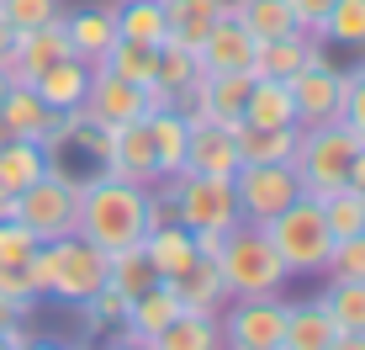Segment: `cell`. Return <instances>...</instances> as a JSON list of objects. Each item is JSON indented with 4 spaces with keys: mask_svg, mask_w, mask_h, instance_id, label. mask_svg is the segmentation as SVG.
<instances>
[{
    "mask_svg": "<svg viewBox=\"0 0 365 350\" xmlns=\"http://www.w3.org/2000/svg\"><path fill=\"white\" fill-rule=\"evenodd\" d=\"M148 207H154V191L128 186V181H111V175L96 170V175L80 181V223H74V234L91 239L96 249H106V255H117V249L143 244Z\"/></svg>",
    "mask_w": 365,
    "mask_h": 350,
    "instance_id": "1",
    "label": "cell"
},
{
    "mask_svg": "<svg viewBox=\"0 0 365 350\" xmlns=\"http://www.w3.org/2000/svg\"><path fill=\"white\" fill-rule=\"evenodd\" d=\"M106 266H111V255L96 249L91 239H80V234L48 239L27 255V276L37 286V297H53V303H69V308L106 286Z\"/></svg>",
    "mask_w": 365,
    "mask_h": 350,
    "instance_id": "2",
    "label": "cell"
},
{
    "mask_svg": "<svg viewBox=\"0 0 365 350\" xmlns=\"http://www.w3.org/2000/svg\"><path fill=\"white\" fill-rule=\"evenodd\" d=\"M217 271H222L228 297H286V286H292V271L275 255L270 234L259 229V223H233V229L222 234Z\"/></svg>",
    "mask_w": 365,
    "mask_h": 350,
    "instance_id": "3",
    "label": "cell"
},
{
    "mask_svg": "<svg viewBox=\"0 0 365 350\" xmlns=\"http://www.w3.org/2000/svg\"><path fill=\"white\" fill-rule=\"evenodd\" d=\"M259 229L270 234V244H275V255L286 260L292 281L297 276H323L329 249H334V234H329V223H323L318 196H297L292 207H281L270 223H259Z\"/></svg>",
    "mask_w": 365,
    "mask_h": 350,
    "instance_id": "4",
    "label": "cell"
},
{
    "mask_svg": "<svg viewBox=\"0 0 365 350\" xmlns=\"http://www.w3.org/2000/svg\"><path fill=\"white\" fill-rule=\"evenodd\" d=\"M360 154V139L344 122L329 128H297V154H292V175L302 186V196H329L349 181V165Z\"/></svg>",
    "mask_w": 365,
    "mask_h": 350,
    "instance_id": "5",
    "label": "cell"
},
{
    "mask_svg": "<svg viewBox=\"0 0 365 350\" xmlns=\"http://www.w3.org/2000/svg\"><path fill=\"white\" fill-rule=\"evenodd\" d=\"M170 191V207H175V223L191 234H228L238 218V202H233V175H196V170H180L170 181H159Z\"/></svg>",
    "mask_w": 365,
    "mask_h": 350,
    "instance_id": "6",
    "label": "cell"
},
{
    "mask_svg": "<svg viewBox=\"0 0 365 350\" xmlns=\"http://www.w3.org/2000/svg\"><path fill=\"white\" fill-rule=\"evenodd\" d=\"M16 218L37 234V244L74 234V223H80V181H74V175L53 159L48 175H37L27 191L16 196Z\"/></svg>",
    "mask_w": 365,
    "mask_h": 350,
    "instance_id": "7",
    "label": "cell"
},
{
    "mask_svg": "<svg viewBox=\"0 0 365 350\" xmlns=\"http://www.w3.org/2000/svg\"><path fill=\"white\" fill-rule=\"evenodd\" d=\"M217 324L228 350H281L286 297H228L217 308Z\"/></svg>",
    "mask_w": 365,
    "mask_h": 350,
    "instance_id": "8",
    "label": "cell"
},
{
    "mask_svg": "<svg viewBox=\"0 0 365 350\" xmlns=\"http://www.w3.org/2000/svg\"><path fill=\"white\" fill-rule=\"evenodd\" d=\"M101 175L111 181H128V186H143L154 191L165 181L159 170V154H154V139H148V122H122V128H106V149H101Z\"/></svg>",
    "mask_w": 365,
    "mask_h": 350,
    "instance_id": "9",
    "label": "cell"
},
{
    "mask_svg": "<svg viewBox=\"0 0 365 350\" xmlns=\"http://www.w3.org/2000/svg\"><path fill=\"white\" fill-rule=\"evenodd\" d=\"M297 196H302V186H297L292 165H238L233 170V202L244 223H270Z\"/></svg>",
    "mask_w": 365,
    "mask_h": 350,
    "instance_id": "10",
    "label": "cell"
},
{
    "mask_svg": "<svg viewBox=\"0 0 365 350\" xmlns=\"http://www.w3.org/2000/svg\"><path fill=\"white\" fill-rule=\"evenodd\" d=\"M286 85H292V101H297V128L344 122V69L334 59H318V64L297 69Z\"/></svg>",
    "mask_w": 365,
    "mask_h": 350,
    "instance_id": "11",
    "label": "cell"
},
{
    "mask_svg": "<svg viewBox=\"0 0 365 350\" xmlns=\"http://www.w3.org/2000/svg\"><path fill=\"white\" fill-rule=\"evenodd\" d=\"M80 111L96 122V128H122V122L148 117V96H143V85L111 74L106 64H91V91H85Z\"/></svg>",
    "mask_w": 365,
    "mask_h": 350,
    "instance_id": "12",
    "label": "cell"
},
{
    "mask_svg": "<svg viewBox=\"0 0 365 350\" xmlns=\"http://www.w3.org/2000/svg\"><path fill=\"white\" fill-rule=\"evenodd\" d=\"M69 32H64V16L48 21V27H32V32H16V48H11V85H32L37 74H43L48 64H58V59H69Z\"/></svg>",
    "mask_w": 365,
    "mask_h": 350,
    "instance_id": "13",
    "label": "cell"
},
{
    "mask_svg": "<svg viewBox=\"0 0 365 350\" xmlns=\"http://www.w3.org/2000/svg\"><path fill=\"white\" fill-rule=\"evenodd\" d=\"M196 59H201V74H255L259 43L238 27L233 16H217V27H212L207 43L196 48Z\"/></svg>",
    "mask_w": 365,
    "mask_h": 350,
    "instance_id": "14",
    "label": "cell"
},
{
    "mask_svg": "<svg viewBox=\"0 0 365 350\" xmlns=\"http://www.w3.org/2000/svg\"><path fill=\"white\" fill-rule=\"evenodd\" d=\"M185 170L196 175H233L238 170V144L233 128L212 117H191V133H185Z\"/></svg>",
    "mask_w": 365,
    "mask_h": 350,
    "instance_id": "15",
    "label": "cell"
},
{
    "mask_svg": "<svg viewBox=\"0 0 365 350\" xmlns=\"http://www.w3.org/2000/svg\"><path fill=\"white\" fill-rule=\"evenodd\" d=\"M318 59H329V43L312 32L292 27L286 37H270V43H259V59H255V74H265V80H292L297 69L318 64Z\"/></svg>",
    "mask_w": 365,
    "mask_h": 350,
    "instance_id": "16",
    "label": "cell"
},
{
    "mask_svg": "<svg viewBox=\"0 0 365 350\" xmlns=\"http://www.w3.org/2000/svg\"><path fill=\"white\" fill-rule=\"evenodd\" d=\"M159 6H165V43L191 48V54L207 43L217 16H228V0H159Z\"/></svg>",
    "mask_w": 365,
    "mask_h": 350,
    "instance_id": "17",
    "label": "cell"
},
{
    "mask_svg": "<svg viewBox=\"0 0 365 350\" xmlns=\"http://www.w3.org/2000/svg\"><path fill=\"white\" fill-rule=\"evenodd\" d=\"M32 91L43 96V106L58 111V117H64V111H80L85 106V91H91V64L69 54V59H58V64H48L43 74H37Z\"/></svg>",
    "mask_w": 365,
    "mask_h": 350,
    "instance_id": "18",
    "label": "cell"
},
{
    "mask_svg": "<svg viewBox=\"0 0 365 350\" xmlns=\"http://www.w3.org/2000/svg\"><path fill=\"white\" fill-rule=\"evenodd\" d=\"M175 314H180V297L170 292V281H154V286H143L138 297H128V314H122L117 334H128V340H154Z\"/></svg>",
    "mask_w": 365,
    "mask_h": 350,
    "instance_id": "19",
    "label": "cell"
},
{
    "mask_svg": "<svg viewBox=\"0 0 365 350\" xmlns=\"http://www.w3.org/2000/svg\"><path fill=\"white\" fill-rule=\"evenodd\" d=\"M64 32H69L74 59L101 64V59H106V48L117 43V16H111V0H106V6H85V11H64Z\"/></svg>",
    "mask_w": 365,
    "mask_h": 350,
    "instance_id": "20",
    "label": "cell"
},
{
    "mask_svg": "<svg viewBox=\"0 0 365 350\" xmlns=\"http://www.w3.org/2000/svg\"><path fill=\"white\" fill-rule=\"evenodd\" d=\"M339 340L329 308H323V297H302L292 303L286 297V334H281V350H329Z\"/></svg>",
    "mask_w": 365,
    "mask_h": 350,
    "instance_id": "21",
    "label": "cell"
},
{
    "mask_svg": "<svg viewBox=\"0 0 365 350\" xmlns=\"http://www.w3.org/2000/svg\"><path fill=\"white\" fill-rule=\"evenodd\" d=\"M148 345H154V350H228V345H222L217 314H201V308H180Z\"/></svg>",
    "mask_w": 365,
    "mask_h": 350,
    "instance_id": "22",
    "label": "cell"
},
{
    "mask_svg": "<svg viewBox=\"0 0 365 350\" xmlns=\"http://www.w3.org/2000/svg\"><path fill=\"white\" fill-rule=\"evenodd\" d=\"M244 122H255V128H297L292 85L255 74V80H249V96H244Z\"/></svg>",
    "mask_w": 365,
    "mask_h": 350,
    "instance_id": "23",
    "label": "cell"
},
{
    "mask_svg": "<svg viewBox=\"0 0 365 350\" xmlns=\"http://www.w3.org/2000/svg\"><path fill=\"white\" fill-rule=\"evenodd\" d=\"M143 255H148V266H154L159 281H175L196 260V239H191V229H180V223H159V229L143 234Z\"/></svg>",
    "mask_w": 365,
    "mask_h": 350,
    "instance_id": "24",
    "label": "cell"
},
{
    "mask_svg": "<svg viewBox=\"0 0 365 350\" xmlns=\"http://www.w3.org/2000/svg\"><path fill=\"white\" fill-rule=\"evenodd\" d=\"M233 144H238V165H292L297 128H255V122H238Z\"/></svg>",
    "mask_w": 365,
    "mask_h": 350,
    "instance_id": "25",
    "label": "cell"
},
{
    "mask_svg": "<svg viewBox=\"0 0 365 350\" xmlns=\"http://www.w3.org/2000/svg\"><path fill=\"white\" fill-rule=\"evenodd\" d=\"M170 292L180 297V308H201V314H217V308L228 303L222 271H217V260H207V255H196L191 266H185L180 276L170 281Z\"/></svg>",
    "mask_w": 365,
    "mask_h": 350,
    "instance_id": "26",
    "label": "cell"
},
{
    "mask_svg": "<svg viewBox=\"0 0 365 350\" xmlns=\"http://www.w3.org/2000/svg\"><path fill=\"white\" fill-rule=\"evenodd\" d=\"M48 149L37 144V139H11V144H0V191L6 196H21L27 186L37 181V175H48Z\"/></svg>",
    "mask_w": 365,
    "mask_h": 350,
    "instance_id": "27",
    "label": "cell"
},
{
    "mask_svg": "<svg viewBox=\"0 0 365 350\" xmlns=\"http://www.w3.org/2000/svg\"><path fill=\"white\" fill-rule=\"evenodd\" d=\"M143 122H148V139H154V154H159L165 181L180 175L185 170V133H191V117H185L180 106H159V111H148Z\"/></svg>",
    "mask_w": 365,
    "mask_h": 350,
    "instance_id": "28",
    "label": "cell"
},
{
    "mask_svg": "<svg viewBox=\"0 0 365 350\" xmlns=\"http://www.w3.org/2000/svg\"><path fill=\"white\" fill-rule=\"evenodd\" d=\"M228 16L244 27L255 43H270V37H286L297 27L292 6L286 0H228Z\"/></svg>",
    "mask_w": 365,
    "mask_h": 350,
    "instance_id": "29",
    "label": "cell"
},
{
    "mask_svg": "<svg viewBox=\"0 0 365 350\" xmlns=\"http://www.w3.org/2000/svg\"><path fill=\"white\" fill-rule=\"evenodd\" d=\"M0 111H6V122H11V133H16V139H37V144H43L48 128L58 122V111H48L43 96H37L32 85H11L6 101H0Z\"/></svg>",
    "mask_w": 365,
    "mask_h": 350,
    "instance_id": "30",
    "label": "cell"
},
{
    "mask_svg": "<svg viewBox=\"0 0 365 350\" xmlns=\"http://www.w3.org/2000/svg\"><path fill=\"white\" fill-rule=\"evenodd\" d=\"M111 16H117V37L122 43H165V6L159 0H111Z\"/></svg>",
    "mask_w": 365,
    "mask_h": 350,
    "instance_id": "31",
    "label": "cell"
},
{
    "mask_svg": "<svg viewBox=\"0 0 365 350\" xmlns=\"http://www.w3.org/2000/svg\"><path fill=\"white\" fill-rule=\"evenodd\" d=\"M318 37L329 48H349V54H365V0H334V11L323 16Z\"/></svg>",
    "mask_w": 365,
    "mask_h": 350,
    "instance_id": "32",
    "label": "cell"
},
{
    "mask_svg": "<svg viewBox=\"0 0 365 350\" xmlns=\"http://www.w3.org/2000/svg\"><path fill=\"white\" fill-rule=\"evenodd\" d=\"M318 297L339 334H365V281H329Z\"/></svg>",
    "mask_w": 365,
    "mask_h": 350,
    "instance_id": "33",
    "label": "cell"
},
{
    "mask_svg": "<svg viewBox=\"0 0 365 350\" xmlns=\"http://www.w3.org/2000/svg\"><path fill=\"white\" fill-rule=\"evenodd\" d=\"M323 207V223H329L334 239H355V234H365V196L355 191V186H339V191L318 196Z\"/></svg>",
    "mask_w": 365,
    "mask_h": 350,
    "instance_id": "34",
    "label": "cell"
},
{
    "mask_svg": "<svg viewBox=\"0 0 365 350\" xmlns=\"http://www.w3.org/2000/svg\"><path fill=\"white\" fill-rule=\"evenodd\" d=\"M111 74H122V80H133V85H154V69H159V48H148V43H111L106 48V59H101Z\"/></svg>",
    "mask_w": 365,
    "mask_h": 350,
    "instance_id": "35",
    "label": "cell"
},
{
    "mask_svg": "<svg viewBox=\"0 0 365 350\" xmlns=\"http://www.w3.org/2000/svg\"><path fill=\"white\" fill-rule=\"evenodd\" d=\"M201 80V59L191 54V48H175V43H159V69H154V85L170 96L191 91V85Z\"/></svg>",
    "mask_w": 365,
    "mask_h": 350,
    "instance_id": "36",
    "label": "cell"
},
{
    "mask_svg": "<svg viewBox=\"0 0 365 350\" xmlns=\"http://www.w3.org/2000/svg\"><path fill=\"white\" fill-rule=\"evenodd\" d=\"M154 266H148V255H143V244H133V249H117L111 255V266H106V286H117L122 297H138L143 286H154Z\"/></svg>",
    "mask_w": 365,
    "mask_h": 350,
    "instance_id": "37",
    "label": "cell"
},
{
    "mask_svg": "<svg viewBox=\"0 0 365 350\" xmlns=\"http://www.w3.org/2000/svg\"><path fill=\"white\" fill-rule=\"evenodd\" d=\"M80 308V324L91 334H106V329H117L122 324V314H128V297L117 292V286H101L96 297H85V303H74Z\"/></svg>",
    "mask_w": 365,
    "mask_h": 350,
    "instance_id": "38",
    "label": "cell"
},
{
    "mask_svg": "<svg viewBox=\"0 0 365 350\" xmlns=\"http://www.w3.org/2000/svg\"><path fill=\"white\" fill-rule=\"evenodd\" d=\"M0 16L11 21V32H32L64 16V0H0Z\"/></svg>",
    "mask_w": 365,
    "mask_h": 350,
    "instance_id": "39",
    "label": "cell"
},
{
    "mask_svg": "<svg viewBox=\"0 0 365 350\" xmlns=\"http://www.w3.org/2000/svg\"><path fill=\"white\" fill-rule=\"evenodd\" d=\"M323 276H329V281H365V234H355V239H334Z\"/></svg>",
    "mask_w": 365,
    "mask_h": 350,
    "instance_id": "40",
    "label": "cell"
},
{
    "mask_svg": "<svg viewBox=\"0 0 365 350\" xmlns=\"http://www.w3.org/2000/svg\"><path fill=\"white\" fill-rule=\"evenodd\" d=\"M32 249H37V234L16 218V212H11V218H0V266H27Z\"/></svg>",
    "mask_w": 365,
    "mask_h": 350,
    "instance_id": "41",
    "label": "cell"
},
{
    "mask_svg": "<svg viewBox=\"0 0 365 350\" xmlns=\"http://www.w3.org/2000/svg\"><path fill=\"white\" fill-rule=\"evenodd\" d=\"M344 128L360 139L365 149V59L355 69H344Z\"/></svg>",
    "mask_w": 365,
    "mask_h": 350,
    "instance_id": "42",
    "label": "cell"
},
{
    "mask_svg": "<svg viewBox=\"0 0 365 350\" xmlns=\"http://www.w3.org/2000/svg\"><path fill=\"white\" fill-rule=\"evenodd\" d=\"M0 297L16 303L21 314H32V308H37V286L27 276V266H0Z\"/></svg>",
    "mask_w": 365,
    "mask_h": 350,
    "instance_id": "43",
    "label": "cell"
},
{
    "mask_svg": "<svg viewBox=\"0 0 365 350\" xmlns=\"http://www.w3.org/2000/svg\"><path fill=\"white\" fill-rule=\"evenodd\" d=\"M286 6H292V16H297V27H302V32H312V37H318L323 16L334 11V0H286Z\"/></svg>",
    "mask_w": 365,
    "mask_h": 350,
    "instance_id": "44",
    "label": "cell"
},
{
    "mask_svg": "<svg viewBox=\"0 0 365 350\" xmlns=\"http://www.w3.org/2000/svg\"><path fill=\"white\" fill-rule=\"evenodd\" d=\"M11 48H16V32H11V21L0 16V69L11 64Z\"/></svg>",
    "mask_w": 365,
    "mask_h": 350,
    "instance_id": "45",
    "label": "cell"
},
{
    "mask_svg": "<svg viewBox=\"0 0 365 350\" xmlns=\"http://www.w3.org/2000/svg\"><path fill=\"white\" fill-rule=\"evenodd\" d=\"M344 186H355V191L365 196V149L355 154V165H349V181H344Z\"/></svg>",
    "mask_w": 365,
    "mask_h": 350,
    "instance_id": "46",
    "label": "cell"
},
{
    "mask_svg": "<svg viewBox=\"0 0 365 350\" xmlns=\"http://www.w3.org/2000/svg\"><path fill=\"white\" fill-rule=\"evenodd\" d=\"M101 350H154V345H148V340H128V334H117V340L101 345Z\"/></svg>",
    "mask_w": 365,
    "mask_h": 350,
    "instance_id": "47",
    "label": "cell"
},
{
    "mask_svg": "<svg viewBox=\"0 0 365 350\" xmlns=\"http://www.w3.org/2000/svg\"><path fill=\"white\" fill-rule=\"evenodd\" d=\"M329 350H365V334H339Z\"/></svg>",
    "mask_w": 365,
    "mask_h": 350,
    "instance_id": "48",
    "label": "cell"
},
{
    "mask_svg": "<svg viewBox=\"0 0 365 350\" xmlns=\"http://www.w3.org/2000/svg\"><path fill=\"white\" fill-rule=\"evenodd\" d=\"M11 212H16V196H6V191H0V218H11Z\"/></svg>",
    "mask_w": 365,
    "mask_h": 350,
    "instance_id": "49",
    "label": "cell"
},
{
    "mask_svg": "<svg viewBox=\"0 0 365 350\" xmlns=\"http://www.w3.org/2000/svg\"><path fill=\"white\" fill-rule=\"evenodd\" d=\"M16 133H11V122H6V111H0V144H11Z\"/></svg>",
    "mask_w": 365,
    "mask_h": 350,
    "instance_id": "50",
    "label": "cell"
},
{
    "mask_svg": "<svg viewBox=\"0 0 365 350\" xmlns=\"http://www.w3.org/2000/svg\"><path fill=\"white\" fill-rule=\"evenodd\" d=\"M21 350H64V345H53V340H32V345H21Z\"/></svg>",
    "mask_w": 365,
    "mask_h": 350,
    "instance_id": "51",
    "label": "cell"
},
{
    "mask_svg": "<svg viewBox=\"0 0 365 350\" xmlns=\"http://www.w3.org/2000/svg\"><path fill=\"white\" fill-rule=\"evenodd\" d=\"M6 91H11V74H6V69H0V101H6Z\"/></svg>",
    "mask_w": 365,
    "mask_h": 350,
    "instance_id": "52",
    "label": "cell"
},
{
    "mask_svg": "<svg viewBox=\"0 0 365 350\" xmlns=\"http://www.w3.org/2000/svg\"><path fill=\"white\" fill-rule=\"evenodd\" d=\"M0 350H6V340H0Z\"/></svg>",
    "mask_w": 365,
    "mask_h": 350,
    "instance_id": "53",
    "label": "cell"
}]
</instances>
